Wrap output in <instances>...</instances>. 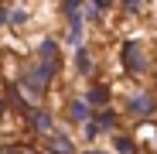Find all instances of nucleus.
Returning <instances> with one entry per match:
<instances>
[{
  "instance_id": "7ed1b4c3",
  "label": "nucleus",
  "mask_w": 157,
  "mask_h": 154,
  "mask_svg": "<svg viewBox=\"0 0 157 154\" xmlns=\"http://www.w3.org/2000/svg\"><path fill=\"white\" fill-rule=\"evenodd\" d=\"M126 110L133 113V116H150V113L157 110V103H154L147 93H137V96H130V99H126Z\"/></svg>"
},
{
  "instance_id": "6e6552de",
  "label": "nucleus",
  "mask_w": 157,
  "mask_h": 154,
  "mask_svg": "<svg viewBox=\"0 0 157 154\" xmlns=\"http://www.w3.org/2000/svg\"><path fill=\"white\" fill-rule=\"evenodd\" d=\"M55 51H58V45H55V41H41V62H44V65H51V69H55Z\"/></svg>"
},
{
  "instance_id": "f03ea898",
  "label": "nucleus",
  "mask_w": 157,
  "mask_h": 154,
  "mask_svg": "<svg viewBox=\"0 0 157 154\" xmlns=\"http://www.w3.org/2000/svg\"><path fill=\"white\" fill-rule=\"evenodd\" d=\"M123 65L130 72H147V58H144L140 45H123Z\"/></svg>"
},
{
  "instance_id": "1a4fd4ad",
  "label": "nucleus",
  "mask_w": 157,
  "mask_h": 154,
  "mask_svg": "<svg viewBox=\"0 0 157 154\" xmlns=\"http://www.w3.org/2000/svg\"><path fill=\"white\" fill-rule=\"evenodd\" d=\"M96 123L102 127V130H113V127H116V116H113L109 110H99V113H96Z\"/></svg>"
},
{
  "instance_id": "a211bd4d",
  "label": "nucleus",
  "mask_w": 157,
  "mask_h": 154,
  "mask_svg": "<svg viewBox=\"0 0 157 154\" xmlns=\"http://www.w3.org/2000/svg\"><path fill=\"white\" fill-rule=\"evenodd\" d=\"M86 154H102V151H86Z\"/></svg>"
},
{
  "instance_id": "9d476101",
  "label": "nucleus",
  "mask_w": 157,
  "mask_h": 154,
  "mask_svg": "<svg viewBox=\"0 0 157 154\" xmlns=\"http://www.w3.org/2000/svg\"><path fill=\"white\" fill-rule=\"evenodd\" d=\"M113 144H116V151H120V154H133V151H137V144H133V140H130V137H120V134L113 137Z\"/></svg>"
},
{
  "instance_id": "f8f14e48",
  "label": "nucleus",
  "mask_w": 157,
  "mask_h": 154,
  "mask_svg": "<svg viewBox=\"0 0 157 154\" xmlns=\"http://www.w3.org/2000/svg\"><path fill=\"white\" fill-rule=\"evenodd\" d=\"M99 134H102V127H99L96 120H89V123H86V137L92 140V137H99Z\"/></svg>"
},
{
  "instance_id": "0eeeda50",
  "label": "nucleus",
  "mask_w": 157,
  "mask_h": 154,
  "mask_svg": "<svg viewBox=\"0 0 157 154\" xmlns=\"http://www.w3.org/2000/svg\"><path fill=\"white\" fill-rule=\"evenodd\" d=\"M86 99L92 103V106H102V110H106V103H109V89H106V86H92Z\"/></svg>"
},
{
  "instance_id": "39448f33",
  "label": "nucleus",
  "mask_w": 157,
  "mask_h": 154,
  "mask_svg": "<svg viewBox=\"0 0 157 154\" xmlns=\"http://www.w3.org/2000/svg\"><path fill=\"white\" fill-rule=\"evenodd\" d=\"M68 116L75 123H89V99H68Z\"/></svg>"
},
{
  "instance_id": "ddd939ff",
  "label": "nucleus",
  "mask_w": 157,
  "mask_h": 154,
  "mask_svg": "<svg viewBox=\"0 0 157 154\" xmlns=\"http://www.w3.org/2000/svg\"><path fill=\"white\" fill-rule=\"evenodd\" d=\"M24 21H28V10H14V14H10V24H17V28H21Z\"/></svg>"
},
{
  "instance_id": "2eb2a0df",
  "label": "nucleus",
  "mask_w": 157,
  "mask_h": 154,
  "mask_svg": "<svg viewBox=\"0 0 157 154\" xmlns=\"http://www.w3.org/2000/svg\"><path fill=\"white\" fill-rule=\"evenodd\" d=\"M123 7H126V10H137V7H140V0H123Z\"/></svg>"
},
{
  "instance_id": "4468645a",
  "label": "nucleus",
  "mask_w": 157,
  "mask_h": 154,
  "mask_svg": "<svg viewBox=\"0 0 157 154\" xmlns=\"http://www.w3.org/2000/svg\"><path fill=\"white\" fill-rule=\"evenodd\" d=\"M92 4H96L99 10H106V7H113V0H92Z\"/></svg>"
},
{
  "instance_id": "f3484780",
  "label": "nucleus",
  "mask_w": 157,
  "mask_h": 154,
  "mask_svg": "<svg viewBox=\"0 0 157 154\" xmlns=\"http://www.w3.org/2000/svg\"><path fill=\"white\" fill-rule=\"evenodd\" d=\"M4 21H7V10H4V7H0V24H4Z\"/></svg>"
},
{
  "instance_id": "9b49d317",
  "label": "nucleus",
  "mask_w": 157,
  "mask_h": 154,
  "mask_svg": "<svg viewBox=\"0 0 157 154\" xmlns=\"http://www.w3.org/2000/svg\"><path fill=\"white\" fill-rule=\"evenodd\" d=\"M75 62H78V72H89L92 69V58L86 55V48H75Z\"/></svg>"
},
{
  "instance_id": "20e7f679",
  "label": "nucleus",
  "mask_w": 157,
  "mask_h": 154,
  "mask_svg": "<svg viewBox=\"0 0 157 154\" xmlns=\"http://www.w3.org/2000/svg\"><path fill=\"white\" fill-rule=\"evenodd\" d=\"M31 127H34V134L44 137V140L55 134V130H51V113H48V110H34V113H31Z\"/></svg>"
},
{
  "instance_id": "dca6fc26",
  "label": "nucleus",
  "mask_w": 157,
  "mask_h": 154,
  "mask_svg": "<svg viewBox=\"0 0 157 154\" xmlns=\"http://www.w3.org/2000/svg\"><path fill=\"white\" fill-rule=\"evenodd\" d=\"M0 154H21L17 147H0Z\"/></svg>"
},
{
  "instance_id": "f257e3e1",
  "label": "nucleus",
  "mask_w": 157,
  "mask_h": 154,
  "mask_svg": "<svg viewBox=\"0 0 157 154\" xmlns=\"http://www.w3.org/2000/svg\"><path fill=\"white\" fill-rule=\"evenodd\" d=\"M51 72H55V69L41 62V65H34V69H28V72H24V82H28V89L41 93V89L48 86V79H51Z\"/></svg>"
},
{
  "instance_id": "423d86ee",
  "label": "nucleus",
  "mask_w": 157,
  "mask_h": 154,
  "mask_svg": "<svg viewBox=\"0 0 157 154\" xmlns=\"http://www.w3.org/2000/svg\"><path fill=\"white\" fill-rule=\"evenodd\" d=\"M48 151H51V154H72L75 144H72L65 134H51V137H48Z\"/></svg>"
}]
</instances>
